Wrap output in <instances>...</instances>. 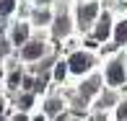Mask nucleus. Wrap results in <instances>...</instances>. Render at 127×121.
<instances>
[{
	"label": "nucleus",
	"mask_w": 127,
	"mask_h": 121,
	"mask_svg": "<svg viewBox=\"0 0 127 121\" xmlns=\"http://www.w3.org/2000/svg\"><path fill=\"white\" fill-rule=\"evenodd\" d=\"M91 67V59L86 54H73L70 57V70H75V72H86Z\"/></svg>",
	"instance_id": "1"
},
{
	"label": "nucleus",
	"mask_w": 127,
	"mask_h": 121,
	"mask_svg": "<svg viewBox=\"0 0 127 121\" xmlns=\"http://www.w3.org/2000/svg\"><path fill=\"white\" fill-rule=\"evenodd\" d=\"M106 77H109V83H112V85H119V83L125 80L122 65H112V67H109V72H106Z\"/></svg>",
	"instance_id": "2"
},
{
	"label": "nucleus",
	"mask_w": 127,
	"mask_h": 121,
	"mask_svg": "<svg viewBox=\"0 0 127 121\" xmlns=\"http://www.w3.org/2000/svg\"><path fill=\"white\" fill-rule=\"evenodd\" d=\"M96 16V5L91 3V5H83V8L78 10V18H80V23H88L91 18H94Z\"/></svg>",
	"instance_id": "3"
},
{
	"label": "nucleus",
	"mask_w": 127,
	"mask_h": 121,
	"mask_svg": "<svg viewBox=\"0 0 127 121\" xmlns=\"http://www.w3.org/2000/svg\"><path fill=\"white\" fill-rule=\"evenodd\" d=\"M39 54H42V44H29V47L24 49V57H26V59H36Z\"/></svg>",
	"instance_id": "4"
},
{
	"label": "nucleus",
	"mask_w": 127,
	"mask_h": 121,
	"mask_svg": "<svg viewBox=\"0 0 127 121\" xmlns=\"http://www.w3.org/2000/svg\"><path fill=\"white\" fill-rule=\"evenodd\" d=\"M109 36V18L104 16V21L99 23V28H96V39H106Z\"/></svg>",
	"instance_id": "5"
},
{
	"label": "nucleus",
	"mask_w": 127,
	"mask_h": 121,
	"mask_svg": "<svg viewBox=\"0 0 127 121\" xmlns=\"http://www.w3.org/2000/svg\"><path fill=\"white\" fill-rule=\"evenodd\" d=\"M26 36H29V28H26V26H18V28H16V34H13V39H16V41H18V44L24 41Z\"/></svg>",
	"instance_id": "6"
},
{
	"label": "nucleus",
	"mask_w": 127,
	"mask_h": 121,
	"mask_svg": "<svg viewBox=\"0 0 127 121\" xmlns=\"http://www.w3.org/2000/svg\"><path fill=\"white\" fill-rule=\"evenodd\" d=\"M122 41H127V23H119L117 28V44H122Z\"/></svg>",
	"instance_id": "7"
},
{
	"label": "nucleus",
	"mask_w": 127,
	"mask_h": 121,
	"mask_svg": "<svg viewBox=\"0 0 127 121\" xmlns=\"http://www.w3.org/2000/svg\"><path fill=\"white\" fill-rule=\"evenodd\" d=\"M13 5H16L13 0H0V13H3V16L10 13V10H13Z\"/></svg>",
	"instance_id": "8"
},
{
	"label": "nucleus",
	"mask_w": 127,
	"mask_h": 121,
	"mask_svg": "<svg viewBox=\"0 0 127 121\" xmlns=\"http://www.w3.org/2000/svg\"><path fill=\"white\" fill-rule=\"evenodd\" d=\"M65 31H67V21L60 18V21H57V34H65Z\"/></svg>",
	"instance_id": "9"
},
{
	"label": "nucleus",
	"mask_w": 127,
	"mask_h": 121,
	"mask_svg": "<svg viewBox=\"0 0 127 121\" xmlns=\"http://www.w3.org/2000/svg\"><path fill=\"white\" fill-rule=\"evenodd\" d=\"M65 67H67V65H57V70H55L57 80H62V77H65Z\"/></svg>",
	"instance_id": "10"
},
{
	"label": "nucleus",
	"mask_w": 127,
	"mask_h": 121,
	"mask_svg": "<svg viewBox=\"0 0 127 121\" xmlns=\"http://www.w3.org/2000/svg\"><path fill=\"white\" fill-rule=\"evenodd\" d=\"M47 108H49V113H55V111H57V108H60V103H57V101H52V103H49V106H47Z\"/></svg>",
	"instance_id": "11"
},
{
	"label": "nucleus",
	"mask_w": 127,
	"mask_h": 121,
	"mask_svg": "<svg viewBox=\"0 0 127 121\" xmlns=\"http://www.w3.org/2000/svg\"><path fill=\"white\" fill-rule=\"evenodd\" d=\"M119 119H127V106H122V108H119Z\"/></svg>",
	"instance_id": "12"
}]
</instances>
